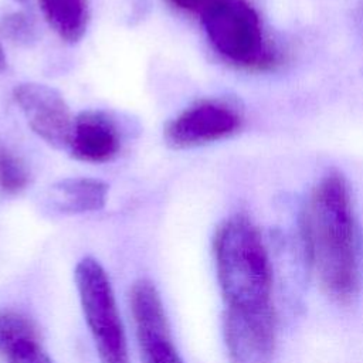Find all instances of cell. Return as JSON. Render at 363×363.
Wrapping results in <instances>:
<instances>
[{
    "label": "cell",
    "instance_id": "cell-1",
    "mask_svg": "<svg viewBox=\"0 0 363 363\" xmlns=\"http://www.w3.org/2000/svg\"><path fill=\"white\" fill-rule=\"evenodd\" d=\"M301 233L323 292L339 302L356 296L362 284V241L343 174L330 170L315 184L302 210Z\"/></svg>",
    "mask_w": 363,
    "mask_h": 363
},
{
    "label": "cell",
    "instance_id": "cell-2",
    "mask_svg": "<svg viewBox=\"0 0 363 363\" xmlns=\"http://www.w3.org/2000/svg\"><path fill=\"white\" fill-rule=\"evenodd\" d=\"M217 277L227 308L271 305V265L258 228L235 214L224 220L213 241Z\"/></svg>",
    "mask_w": 363,
    "mask_h": 363
},
{
    "label": "cell",
    "instance_id": "cell-3",
    "mask_svg": "<svg viewBox=\"0 0 363 363\" xmlns=\"http://www.w3.org/2000/svg\"><path fill=\"white\" fill-rule=\"evenodd\" d=\"M199 20L210 47L227 64L244 71H268L279 64L277 47L247 0H217Z\"/></svg>",
    "mask_w": 363,
    "mask_h": 363
},
{
    "label": "cell",
    "instance_id": "cell-4",
    "mask_svg": "<svg viewBox=\"0 0 363 363\" xmlns=\"http://www.w3.org/2000/svg\"><path fill=\"white\" fill-rule=\"evenodd\" d=\"M74 277L101 363H129L123 325L105 269L95 258L85 257L77 264Z\"/></svg>",
    "mask_w": 363,
    "mask_h": 363
},
{
    "label": "cell",
    "instance_id": "cell-5",
    "mask_svg": "<svg viewBox=\"0 0 363 363\" xmlns=\"http://www.w3.org/2000/svg\"><path fill=\"white\" fill-rule=\"evenodd\" d=\"M242 125L240 111L224 99L199 101L166 122L163 140L174 150L201 147L234 135Z\"/></svg>",
    "mask_w": 363,
    "mask_h": 363
},
{
    "label": "cell",
    "instance_id": "cell-6",
    "mask_svg": "<svg viewBox=\"0 0 363 363\" xmlns=\"http://www.w3.org/2000/svg\"><path fill=\"white\" fill-rule=\"evenodd\" d=\"M13 99L35 136L54 149H68L75 116L58 89L41 82H21L13 89Z\"/></svg>",
    "mask_w": 363,
    "mask_h": 363
},
{
    "label": "cell",
    "instance_id": "cell-7",
    "mask_svg": "<svg viewBox=\"0 0 363 363\" xmlns=\"http://www.w3.org/2000/svg\"><path fill=\"white\" fill-rule=\"evenodd\" d=\"M223 333L233 363H269L277 342L274 306L225 308Z\"/></svg>",
    "mask_w": 363,
    "mask_h": 363
},
{
    "label": "cell",
    "instance_id": "cell-8",
    "mask_svg": "<svg viewBox=\"0 0 363 363\" xmlns=\"http://www.w3.org/2000/svg\"><path fill=\"white\" fill-rule=\"evenodd\" d=\"M123 145V130L113 115L102 109H86L74 119L69 156L89 164L109 163Z\"/></svg>",
    "mask_w": 363,
    "mask_h": 363
},
{
    "label": "cell",
    "instance_id": "cell-9",
    "mask_svg": "<svg viewBox=\"0 0 363 363\" xmlns=\"http://www.w3.org/2000/svg\"><path fill=\"white\" fill-rule=\"evenodd\" d=\"M109 186L96 177L74 176L57 180L51 186V206L61 214L99 211L108 200Z\"/></svg>",
    "mask_w": 363,
    "mask_h": 363
},
{
    "label": "cell",
    "instance_id": "cell-10",
    "mask_svg": "<svg viewBox=\"0 0 363 363\" xmlns=\"http://www.w3.org/2000/svg\"><path fill=\"white\" fill-rule=\"evenodd\" d=\"M48 27L67 44L79 43L88 31L91 10L88 0H37Z\"/></svg>",
    "mask_w": 363,
    "mask_h": 363
},
{
    "label": "cell",
    "instance_id": "cell-11",
    "mask_svg": "<svg viewBox=\"0 0 363 363\" xmlns=\"http://www.w3.org/2000/svg\"><path fill=\"white\" fill-rule=\"evenodd\" d=\"M130 311L136 337L167 335L169 323L159 292L147 279H139L130 289Z\"/></svg>",
    "mask_w": 363,
    "mask_h": 363
},
{
    "label": "cell",
    "instance_id": "cell-12",
    "mask_svg": "<svg viewBox=\"0 0 363 363\" xmlns=\"http://www.w3.org/2000/svg\"><path fill=\"white\" fill-rule=\"evenodd\" d=\"M38 340L35 328L23 315L17 312H0V356L7 357L18 346Z\"/></svg>",
    "mask_w": 363,
    "mask_h": 363
},
{
    "label": "cell",
    "instance_id": "cell-13",
    "mask_svg": "<svg viewBox=\"0 0 363 363\" xmlns=\"http://www.w3.org/2000/svg\"><path fill=\"white\" fill-rule=\"evenodd\" d=\"M30 182L31 172L23 157L0 143V190L14 196L26 190Z\"/></svg>",
    "mask_w": 363,
    "mask_h": 363
},
{
    "label": "cell",
    "instance_id": "cell-14",
    "mask_svg": "<svg viewBox=\"0 0 363 363\" xmlns=\"http://www.w3.org/2000/svg\"><path fill=\"white\" fill-rule=\"evenodd\" d=\"M1 33L17 45H33L38 38L35 21L26 11H10L1 18Z\"/></svg>",
    "mask_w": 363,
    "mask_h": 363
},
{
    "label": "cell",
    "instance_id": "cell-15",
    "mask_svg": "<svg viewBox=\"0 0 363 363\" xmlns=\"http://www.w3.org/2000/svg\"><path fill=\"white\" fill-rule=\"evenodd\" d=\"M138 345L142 363H183L170 333L138 337Z\"/></svg>",
    "mask_w": 363,
    "mask_h": 363
},
{
    "label": "cell",
    "instance_id": "cell-16",
    "mask_svg": "<svg viewBox=\"0 0 363 363\" xmlns=\"http://www.w3.org/2000/svg\"><path fill=\"white\" fill-rule=\"evenodd\" d=\"M4 360L7 363H52V360L38 345V340L27 342L18 346Z\"/></svg>",
    "mask_w": 363,
    "mask_h": 363
},
{
    "label": "cell",
    "instance_id": "cell-17",
    "mask_svg": "<svg viewBox=\"0 0 363 363\" xmlns=\"http://www.w3.org/2000/svg\"><path fill=\"white\" fill-rule=\"evenodd\" d=\"M217 0H167L169 4H172L174 9L190 14L196 16L197 18Z\"/></svg>",
    "mask_w": 363,
    "mask_h": 363
},
{
    "label": "cell",
    "instance_id": "cell-18",
    "mask_svg": "<svg viewBox=\"0 0 363 363\" xmlns=\"http://www.w3.org/2000/svg\"><path fill=\"white\" fill-rule=\"evenodd\" d=\"M6 68H7V57H6V51H4L3 43H1V38H0V72L4 71Z\"/></svg>",
    "mask_w": 363,
    "mask_h": 363
},
{
    "label": "cell",
    "instance_id": "cell-19",
    "mask_svg": "<svg viewBox=\"0 0 363 363\" xmlns=\"http://www.w3.org/2000/svg\"><path fill=\"white\" fill-rule=\"evenodd\" d=\"M14 1H17V3H21V4H24V3H27L28 0H14Z\"/></svg>",
    "mask_w": 363,
    "mask_h": 363
}]
</instances>
